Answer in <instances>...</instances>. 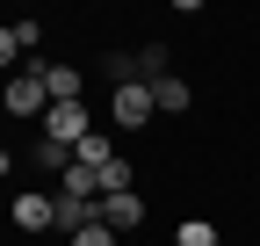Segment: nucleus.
<instances>
[{"label":"nucleus","mask_w":260,"mask_h":246,"mask_svg":"<svg viewBox=\"0 0 260 246\" xmlns=\"http://www.w3.org/2000/svg\"><path fill=\"white\" fill-rule=\"evenodd\" d=\"M109 116H116V131H123V138H138L145 123L159 116V102H152V87H145V80H123L116 95H109Z\"/></svg>","instance_id":"obj_1"},{"label":"nucleus","mask_w":260,"mask_h":246,"mask_svg":"<svg viewBox=\"0 0 260 246\" xmlns=\"http://www.w3.org/2000/svg\"><path fill=\"white\" fill-rule=\"evenodd\" d=\"M44 138L73 145V160H80V145L94 138V116H87V102H51V116H44Z\"/></svg>","instance_id":"obj_2"},{"label":"nucleus","mask_w":260,"mask_h":246,"mask_svg":"<svg viewBox=\"0 0 260 246\" xmlns=\"http://www.w3.org/2000/svg\"><path fill=\"white\" fill-rule=\"evenodd\" d=\"M8 116H15V123H22V116H51V87L29 73V66L8 80Z\"/></svg>","instance_id":"obj_3"},{"label":"nucleus","mask_w":260,"mask_h":246,"mask_svg":"<svg viewBox=\"0 0 260 246\" xmlns=\"http://www.w3.org/2000/svg\"><path fill=\"white\" fill-rule=\"evenodd\" d=\"M15 232H58V189H51V196L15 189Z\"/></svg>","instance_id":"obj_4"},{"label":"nucleus","mask_w":260,"mask_h":246,"mask_svg":"<svg viewBox=\"0 0 260 246\" xmlns=\"http://www.w3.org/2000/svg\"><path fill=\"white\" fill-rule=\"evenodd\" d=\"M29 73L51 87V102H80V66H65V58H29Z\"/></svg>","instance_id":"obj_5"},{"label":"nucleus","mask_w":260,"mask_h":246,"mask_svg":"<svg viewBox=\"0 0 260 246\" xmlns=\"http://www.w3.org/2000/svg\"><path fill=\"white\" fill-rule=\"evenodd\" d=\"M102 225H109L116 239L138 232V225H145V196H138V189H130V196H102Z\"/></svg>","instance_id":"obj_6"},{"label":"nucleus","mask_w":260,"mask_h":246,"mask_svg":"<svg viewBox=\"0 0 260 246\" xmlns=\"http://www.w3.org/2000/svg\"><path fill=\"white\" fill-rule=\"evenodd\" d=\"M37 44H44V22H29V15L0 29V58H8V73H15V58H22V51H37Z\"/></svg>","instance_id":"obj_7"},{"label":"nucleus","mask_w":260,"mask_h":246,"mask_svg":"<svg viewBox=\"0 0 260 246\" xmlns=\"http://www.w3.org/2000/svg\"><path fill=\"white\" fill-rule=\"evenodd\" d=\"M29 167H44V174H73V145H58V138H37V145H29Z\"/></svg>","instance_id":"obj_8"},{"label":"nucleus","mask_w":260,"mask_h":246,"mask_svg":"<svg viewBox=\"0 0 260 246\" xmlns=\"http://www.w3.org/2000/svg\"><path fill=\"white\" fill-rule=\"evenodd\" d=\"M152 102H159V116H188V109H195V87L174 73V80H159V87H152Z\"/></svg>","instance_id":"obj_9"},{"label":"nucleus","mask_w":260,"mask_h":246,"mask_svg":"<svg viewBox=\"0 0 260 246\" xmlns=\"http://www.w3.org/2000/svg\"><path fill=\"white\" fill-rule=\"evenodd\" d=\"M174 246H224V232H217L210 218H181V232H174Z\"/></svg>","instance_id":"obj_10"},{"label":"nucleus","mask_w":260,"mask_h":246,"mask_svg":"<svg viewBox=\"0 0 260 246\" xmlns=\"http://www.w3.org/2000/svg\"><path fill=\"white\" fill-rule=\"evenodd\" d=\"M130 189H138V174H130V160L116 152V160L102 167V196H130Z\"/></svg>","instance_id":"obj_11"},{"label":"nucleus","mask_w":260,"mask_h":246,"mask_svg":"<svg viewBox=\"0 0 260 246\" xmlns=\"http://www.w3.org/2000/svg\"><path fill=\"white\" fill-rule=\"evenodd\" d=\"M109 160H116V138H102V131H94V138L80 145V167H94V174H102Z\"/></svg>","instance_id":"obj_12"},{"label":"nucleus","mask_w":260,"mask_h":246,"mask_svg":"<svg viewBox=\"0 0 260 246\" xmlns=\"http://www.w3.org/2000/svg\"><path fill=\"white\" fill-rule=\"evenodd\" d=\"M73 246H116V232L109 225H87V232H73Z\"/></svg>","instance_id":"obj_13"},{"label":"nucleus","mask_w":260,"mask_h":246,"mask_svg":"<svg viewBox=\"0 0 260 246\" xmlns=\"http://www.w3.org/2000/svg\"><path fill=\"white\" fill-rule=\"evenodd\" d=\"M253 203H260V181H253Z\"/></svg>","instance_id":"obj_14"}]
</instances>
